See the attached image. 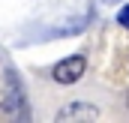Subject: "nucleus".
<instances>
[{
	"mask_svg": "<svg viewBox=\"0 0 129 123\" xmlns=\"http://www.w3.org/2000/svg\"><path fill=\"white\" fill-rule=\"evenodd\" d=\"M99 111L93 108V105H84V102H72V105H66V108H60L57 111V123L60 120H75V117H96Z\"/></svg>",
	"mask_w": 129,
	"mask_h": 123,
	"instance_id": "2",
	"label": "nucleus"
},
{
	"mask_svg": "<svg viewBox=\"0 0 129 123\" xmlns=\"http://www.w3.org/2000/svg\"><path fill=\"white\" fill-rule=\"evenodd\" d=\"M117 21H120V27H129V3L120 9V15H117Z\"/></svg>",
	"mask_w": 129,
	"mask_h": 123,
	"instance_id": "3",
	"label": "nucleus"
},
{
	"mask_svg": "<svg viewBox=\"0 0 129 123\" xmlns=\"http://www.w3.org/2000/svg\"><path fill=\"white\" fill-rule=\"evenodd\" d=\"M84 69H87V60L81 54H72V57H66L54 66V81L57 84H75L84 75Z\"/></svg>",
	"mask_w": 129,
	"mask_h": 123,
	"instance_id": "1",
	"label": "nucleus"
}]
</instances>
